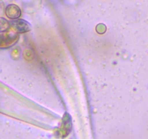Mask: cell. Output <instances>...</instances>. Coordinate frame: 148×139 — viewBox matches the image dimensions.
Masks as SVG:
<instances>
[{
    "mask_svg": "<svg viewBox=\"0 0 148 139\" xmlns=\"http://www.w3.org/2000/svg\"><path fill=\"white\" fill-rule=\"evenodd\" d=\"M10 23V28H12L15 33H24L31 30V25L26 20L23 19H16L12 20Z\"/></svg>",
    "mask_w": 148,
    "mask_h": 139,
    "instance_id": "obj_2",
    "label": "cell"
},
{
    "mask_svg": "<svg viewBox=\"0 0 148 139\" xmlns=\"http://www.w3.org/2000/svg\"><path fill=\"white\" fill-rule=\"evenodd\" d=\"M4 11V3L1 0H0V14L3 13Z\"/></svg>",
    "mask_w": 148,
    "mask_h": 139,
    "instance_id": "obj_6",
    "label": "cell"
},
{
    "mask_svg": "<svg viewBox=\"0 0 148 139\" xmlns=\"http://www.w3.org/2000/svg\"><path fill=\"white\" fill-rule=\"evenodd\" d=\"M102 30V33H104V32L106 31V25L104 24H103V23H100L99 25H98L96 27V31L99 32V30Z\"/></svg>",
    "mask_w": 148,
    "mask_h": 139,
    "instance_id": "obj_5",
    "label": "cell"
},
{
    "mask_svg": "<svg viewBox=\"0 0 148 139\" xmlns=\"http://www.w3.org/2000/svg\"><path fill=\"white\" fill-rule=\"evenodd\" d=\"M4 12H5L6 16L12 20L18 19L21 15V10L20 7L16 4H13L7 5L4 10Z\"/></svg>",
    "mask_w": 148,
    "mask_h": 139,
    "instance_id": "obj_3",
    "label": "cell"
},
{
    "mask_svg": "<svg viewBox=\"0 0 148 139\" xmlns=\"http://www.w3.org/2000/svg\"><path fill=\"white\" fill-rule=\"evenodd\" d=\"M18 35L17 33L12 31H5L0 33V48H9L15 44L18 40Z\"/></svg>",
    "mask_w": 148,
    "mask_h": 139,
    "instance_id": "obj_1",
    "label": "cell"
},
{
    "mask_svg": "<svg viewBox=\"0 0 148 139\" xmlns=\"http://www.w3.org/2000/svg\"><path fill=\"white\" fill-rule=\"evenodd\" d=\"M10 28V23L4 17H0V32L7 31Z\"/></svg>",
    "mask_w": 148,
    "mask_h": 139,
    "instance_id": "obj_4",
    "label": "cell"
}]
</instances>
